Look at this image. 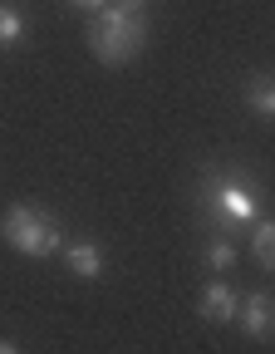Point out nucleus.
<instances>
[{
  "mask_svg": "<svg viewBox=\"0 0 275 354\" xmlns=\"http://www.w3.org/2000/svg\"><path fill=\"white\" fill-rule=\"evenodd\" d=\"M15 349H20L15 339H0V354H15Z\"/></svg>",
  "mask_w": 275,
  "mask_h": 354,
  "instance_id": "obj_13",
  "label": "nucleus"
},
{
  "mask_svg": "<svg viewBox=\"0 0 275 354\" xmlns=\"http://www.w3.org/2000/svg\"><path fill=\"white\" fill-rule=\"evenodd\" d=\"M113 6H118V10H128V15H143V20L153 15V0H113Z\"/></svg>",
  "mask_w": 275,
  "mask_h": 354,
  "instance_id": "obj_11",
  "label": "nucleus"
},
{
  "mask_svg": "<svg viewBox=\"0 0 275 354\" xmlns=\"http://www.w3.org/2000/svg\"><path fill=\"white\" fill-rule=\"evenodd\" d=\"M64 6H69V10H88V15H94L99 6H108V0H64Z\"/></svg>",
  "mask_w": 275,
  "mask_h": 354,
  "instance_id": "obj_12",
  "label": "nucleus"
},
{
  "mask_svg": "<svg viewBox=\"0 0 275 354\" xmlns=\"http://www.w3.org/2000/svg\"><path fill=\"white\" fill-rule=\"evenodd\" d=\"M64 266L79 281H99L104 276V246L99 241H74V246H64Z\"/></svg>",
  "mask_w": 275,
  "mask_h": 354,
  "instance_id": "obj_6",
  "label": "nucleus"
},
{
  "mask_svg": "<svg viewBox=\"0 0 275 354\" xmlns=\"http://www.w3.org/2000/svg\"><path fill=\"white\" fill-rule=\"evenodd\" d=\"M246 109H251L260 123H275V79H270V74H251V84H246Z\"/></svg>",
  "mask_w": 275,
  "mask_h": 354,
  "instance_id": "obj_7",
  "label": "nucleus"
},
{
  "mask_svg": "<svg viewBox=\"0 0 275 354\" xmlns=\"http://www.w3.org/2000/svg\"><path fill=\"white\" fill-rule=\"evenodd\" d=\"M143 44H148V20L143 15L118 10L113 0L94 10V25H88V50H94L99 64L123 69V64H133L138 55H143Z\"/></svg>",
  "mask_w": 275,
  "mask_h": 354,
  "instance_id": "obj_2",
  "label": "nucleus"
},
{
  "mask_svg": "<svg viewBox=\"0 0 275 354\" xmlns=\"http://www.w3.org/2000/svg\"><path fill=\"white\" fill-rule=\"evenodd\" d=\"M202 266H207L211 276H226V271L236 266V241L226 236V232H216V236L202 246Z\"/></svg>",
  "mask_w": 275,
  "mask_h": 354,
  "instance_id": "obj_8",
  "label": "nucleus"
},
{
  "mask_svg": "<svg viewBox=\"0 0 275 354\" xmlns=\"http://www.w3.org/2000/svg\"><path fill=\"white\" fill-rule=\"evenodd\" d=\"M25 30H30L25 10H20V6H10V0H0V50L20 44V39H25Z\"/></svg>",
  "mask_w": 275,
  "mask_h": 354,
  "instance_id": "obj_10",
  "label": "nucleus"
},
{
  "mask_svg": "<svg viewBox=\"0 0 275 354\" xmlns=\"http://www.w3.org/2000/svg\"><path fill=\"white\" fill-rule=\"evenodd\" d=\"M236 305H241L236 286L221 281V276H211V281L202 286V295H197V315L211 320V325H231V320H236Z\"/></svg>",
  "mask_w": 275,
  "mask_h": 354,
  "instance_id": "obj_4",
  "label": "nucleus"
},
{
  "mask_svg": "<svg viewBox=\"0 0 275 354\" xmlns=\"http://www.w3.org/2000/svg\"><path fill=\"white\" fill-rule=\"evenodd\" d=\"M0 236H6V246H10V251L35 256V261L64 251V232H59V221L44 212V207H35V202H15V207H6V216H0Z\"/></svg>",
  "mask_w": 275,
  "mask_h": 354,
  "instance_id": "obj_3",
  "label": "nucleus"
},
{
  "mask_svg": "<svg viewBox=\"0 0 275 354\" xmlns=\"http://www.w3.org/2000/svg\"><path fill=\"white\" fill-rule=\"evenodd\" d=\"M251 256L260 271H275V221H265V216L251 221Z\"/></svg>",
  "mask_w": 275,
  "mask_h": 354,
  "instance_id": "obj_9",
  "label": "nucleus"
},
{
  "mask_svg": "<svg viewBox=\"0 0 275 354\" xmlns=\"http://www.w3.org/2000/svg\"><path fill=\"white\" fill-rule=\"evenodd\" d=\"M202 216H207V227L211 232H241L251 227V221L260 216V197L251 187V177L241 167H207L202 172Z\"/></svg>",
  "mask_w": 275,
  "mask_h": 354,
  "instance_id": "obj_1",
  "label": "nucleus"
},
{
  "mask_svg": "<svg viewBox=\"0 0 275 354\" xmlns=\"http://www.w3.org/2000/svg\"><path fill=\"white\" fill-rule=\"evenodd\" d=\"M236 320H241V330H246L251 339H265V335H270V325H275V300H270L265 290L241 295V305H236Z\"/></svg>",
  "mask_w": 275,
  "mask_h": 354,
  "instance_id": "obj_5",
  "label": "nucleus"
}]
</instances>
